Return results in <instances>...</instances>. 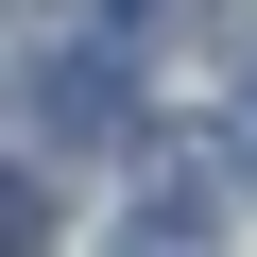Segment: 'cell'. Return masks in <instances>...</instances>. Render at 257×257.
I'll list each match as a JSON object with an SVG mask.
<instances>
[{
  "instance_id": "cell-2",
  "label": "cell",
  "mask_w": 257,
  "mask_h": 257,
  "mask_svg": "<svg viewBox=\"0 0 257 257\" xmlns=\"http://www.w3.org/2000/svg\"><path fill=\"white\" fill-rule=\"evenodd\" d=\"M240 155H257V138H240Z\"/></svg>"
},
{
  "instance_id": "cell-1",
  "label": "cell",
  "mask_w": 257,
  "mask_h": 257,
  "mask_svg": "<svg viewBox=\"0 0 257 257\" xmlns=\"http://www.w3.org/2000/svg\"><path fill=\"white\" fill-rule=\"evenodd\" d=\"M103 18H138V0H103Z\"/></svg>"
}]
</instances>
